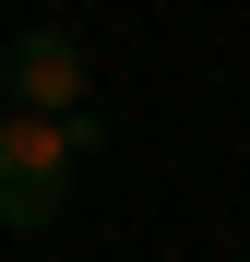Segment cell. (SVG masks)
Segmentation results:
<instances>
[{
	"instance_id": "obj_1",
	"label": "cell",
	"mask_w": 250,
	"mask_h": 262,
	"mask_svg": "<svg viewBox=\"0 0 250 262\" xmlns=\"http://www.w3.org/2000/svg\"><path fill=\"white\" fill-rule=\"evenodd\" d=\"M96 143H107L96 107H72V119H0V227H60L72 167Z\"/></svg>"
},
{
	"instance_id": "obj_2",
	"label": "cell",
	"mask_w": 250,
	"mask_h": 262,
	"mask_svg": "<svg viewBox=\"0 0 250 262\" xmlns=\"http://www.w3.org/2000/svg\"><path fill=\"white\" fill-rule=\"evenodd\" d=\"M83 36L60 24H12V48H0V96H12V119H72L83 107Z\"/></svg>"
}]
</instances>
